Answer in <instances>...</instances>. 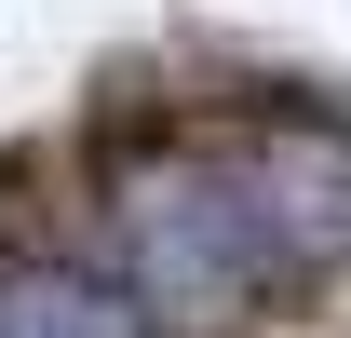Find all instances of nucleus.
Listing matches in <instances>:
<instances>
[{
    "label": "nucleus",
    "instance_id": "obj_1",
    "mask_svg": "<svg viewBox=\"0 0 351 338\" xmlns=\"http://www.w3.org/2000/svg\"><path fill=\"white\" fill-rule=\"evenodd\" d=\"M108 216H122V284L149 297V325H243L270 297L298 284V203H284V176L257 149H217V135H189V149H135L108 176Z\"/></svg>",
    "mask_w": 351,
    "mask_h": 338
},
{
    "label": "nucleus",
    "instance_id": "obj_2",
    "mask_svg": "<svg viewBox=\"0 0 351 338\" xmlns=\"http://www.w3.org/2000/svg\"><path fill=\"white\" fill-rule=\"evenodd\" d=\"M0 338H149V297L82 257H0Z\"/></svg>",
    "mask_w": 351,
    "mask_h": 338
}]
</instances>
